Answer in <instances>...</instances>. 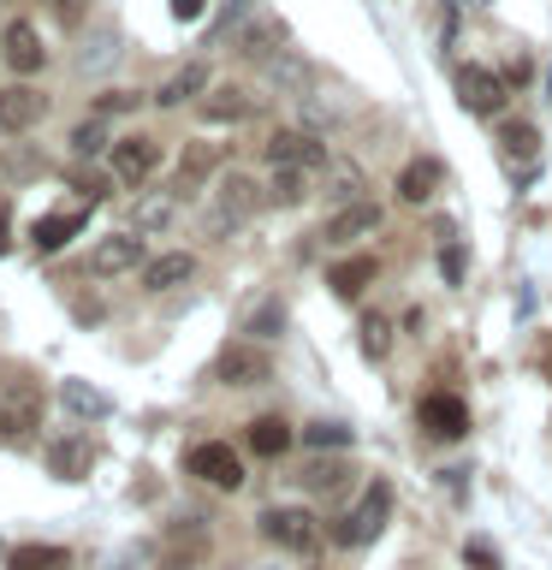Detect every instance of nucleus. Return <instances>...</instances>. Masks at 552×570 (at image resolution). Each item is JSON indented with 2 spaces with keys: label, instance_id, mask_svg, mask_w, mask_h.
<instances>
[{
  "label": "nucleus",
  "instance_id": "nucleus-1",
  "mask_svg": "<svg viewBox=\"0 0 552 570\" xmlns=\"http://www.w3.org/2000/svg\"><path fill=\"white\" fill-rule=\"evenodd\" d=\"M256 208H262V185H256V178H249V173H226L220 185H214L203 232H208V238H226V232H238L244 220H256Z\"/></svg>",
  "mask_w": 552,
  "mask_h": 570
},
{
  "label": "nucleus",
  "instance_id": "nucleus-2",
  "mask_svg": "<svg viewBox=\"0 0 552 570\" xmlns=\"http://www.w3.org/2000/svg\"><path fill=\"white\" fill-rule=\"evenodd\" d=\"M386 523H392V481L374 475L363 488V499H356V505L333 523V541L338 547H368V541H381Z\"/></svg>",
  "mask_w": 552,
  "mask_h": 570
},
{
  "label": "nucleus",
  "instance_id": "nucleus-3",
  "mask_svg": "<svg viewBox=\"0 0 552 570\" xmlns=\"http://www.w3.org/2000/svg\"><path fill=\"white\" fill-rule=\"evenodd\" d=\"M36 422H42V386L24 368H7L0 374V434H30Z\"/></svg>",
  "mask_w": 552,
  "mask_h": 570
},
{
  "label": "nucleus",
  "instance_id": "nucleus-4",
  "mask_svg": "<svg viewBox=\"0 0 552 570\" xmlns=\"http://www.w3.org/2000/svg\"><path fill=\"white\" fill-rule=\"evenodd\" d=\"M185 470H190L196 481H203V488H214V493H238V488H244V458L231 452L226 440H203V445H190Z\"/></svg>",
  "mask_w": 552,
  "mask_h": 570
},
{
  "label": "nucleus",
  "instance_id": "nucleus-5",
  "mask_svg": "<svg viewBox=\"0 0 552 570\" xmlns=\"http://www.w3.org/2000/svg\"><path fill=\"white\" fill-rule=\"evenodd\" d=\"M499 155H505V173L516 190L534 185V173H541V131L529 119H505L499 125Z\"/></svg>",
  "mask_w": 552,
  "mask_h": 570
},
{
  "label": "nucleus",
  "instance_id": "nucleus-6",
  "mask_svg": "<svg viewBox=\"0 0 552 570\" xmlns=\"http://www.w3.org/2000/svg\"><path fill=\"white\" fill-rule=\"evenodd\" d=\"M208 381L214 386H267L274 381V363H267V351H256V338H249V345H226L214 356Z\"/></svg>",
  "mask_w": 552,
  "mask_h": 570
},
{
  "label": "nucleus",
  "instance_id": "nucleus-7",
  "mask_svg": "<svg viewBox=\"0 0 552 570\" xmlns=\"http://www.w3.org/2000/svg\"><path fill=\"white\" fill-rule=\"evenodd\" d=\"M42 119H48V96L30 78H12L7 89H0V131H7V137H24Z\"/></svg>",
  "mask_w": 552,
  "mask_h": 570
},
{
  "label": "nucleus",
  "instance_id": "nucleus-8",
  "mask_svg": "<svg viewBox=\"0 0 552 570\" xmlns=\"http://www.w3.org/2000/svg\"><path fill=\"white\" fill-rule=\"evenodd\" d=\"M416 422L427 440H463L470 434V404L457 399V392H427L416 404Z\"/></svg>",
  "mask_w": 552,
  "mask_h": 570
},
{
  "label": "nucleus",
  "instance_id": "nucleus-9",
  "mask_svg": "<svg viewBox=\"0 0 552 570\" xmlns=\"http://www.w3.org/2000/svg\"><path fill=\"white\" fill-rule=\"evenodd\" d=\"M457 101L470 107V114H499V107H505V78H499V71H487V66H457Z\"/></svg>",
  "mask_w": 552,
  "mask_h": 570
},
{
  "label": "nucleus",
  "instance_id": "nucleus-10",
  "mask_svg": "<svg viewBox=\"0 0 552 570\" xmlns=\"http://www.w3.org/2000/svg\"><path fill=\"white\" fill-rule=\"evenodd\" d=\"M262 529H267V541L285 547V552H315V517L303 505H274L262 517Z\"/></svg>",
  "mask_w": 552,
  "mask_h": 570
},
{
  "label": "nucleus",
  "instance_id": "nucleus-11",
  "mask_svg": "<svg viewBox=\"0 0 552 570\" xmlns=\"http://www.w3.org/2000/svg\"><path fill=\"white\" fill-rule=\"evenodd\" d=\"M155 160H160V142L155 137H119L114 149H107V167H114L119 185H142V178L155 173Z\"/></svg>",
  "mask_w": 552,
  "mask_h": 570
},
{
  "label": "nucleus",
  "instance_id": "nucleus-12",
  "mask_svg": "<svg viewBox=\"0 0 552 570\" xmlns=\"http://www.w3.org/2000/svg\"><path fill=\"white\" fill-rule=\"evenodd\" d=\"M208 89H214V66H208V60H185L167 83L155 89V101H160V107H185V101H203Z\"/></svg>",
  "mask_w": 552,
  "mask_h": 570
},
{
  "label": "nucleus",
  "instance_id": "nucleus-13",
  "mask_svg": "<svg viewBox=\"0 0 552 570\" xmlns=\"http://www.w3.org/2000/svg\"><path fill=\"white\" fill-rule=\"evenodd\" d=\"M267 160L274 167H321L327 160V142H321L315 131H279V137H267Z\"/></svg>",
  "mask_w": 552,
  "mask_h": 570
},
{
  "label": "nucleus",
  "instance_id": "nucleus-14",
  "mask_svg": "<svg viewBox=\"0 0 552 570\" xmlns=\"http://www.w3.org/2000/svg\"><path fill=\"white\" fill-rule=\"evenodd\" d=\"M89 470H96V445L83 434H66V440L48 445V475L53 481H83Z\"/></svg>",
  "mask_w": 552,
  "mask_h": 570
},
{
  "label": "nucleus",
  "instance_id": "nucleus-15",
  "mask_svg": "<svg viewBox=\"0 0 552 570\" xmlns=\"http://www.w3.org/2000/svg\"><path fill=\"white\" fill-rule=\"evenodd\" d=\"M131 267H149L142 262V238H101L89 249V274H101V279H119Z\"/></svg>",
  "mask_w": 552,
  "mask_h": 570
},
{
  "label": "nucleus",
  "instance_id": "nucleus-16",
  "mask_svg": "<svg viewBox=\"0 0 552 570\" xmlns=\"http://www.w3.org/2000/svg\"><path fill=\"white\" fill-rule=\"evenodd\" d=\"M196 107H203V119H208V125H238V119L256 114V96H249L244 83H214Z\"/></svg>",
  "mask_w": 552,
  "mask_h": 570
},
{
  "label": "nucleus",
  "instance_id": "nucleus-17",
  "mask_svg": "<svg viewBox=\"0 0 552 570\" xmlns=\"http://www.w3.org/2000/svg\"><path fill=\"white\" fill-rule=\"evenodd\" d=\"M160 552H167V564H172V570L203 564V559H208V529L196 523V517H185V523H172V529H167V541H160Z\"/></svg>",
  "mask_w": 552,
  "mask_h": 570
},
{
  "label": "nucleus",
  "instance_id": "nucleus-18",
  "mask_svg": "<svg viewBox=\"0 0 552 570\" xmlns=\"http://www.w3.org/2000/svg\"><path fill=\"white\" fill-rule=\"evenodd\" d=\"M83 220H89V203H78V208H53V214H42V220L30 226V238H36V249H66V238H78L83 232Z\"/></svg>",
  "mask_w": 552,
  "mask_h": 570
},
{
  "label": "nucleus",
  "instance_id": "nucleus-19",
  "mask_svg": "<svg viewBox=\"0 0 552 570\" xmlns=\"http://www.w3.org/2000/svg\"><path fill=\"white\" fill-rule=\"evenodd\" d=\"M7 66L18 71V78H36V71L48 66V48H42V36H36V24H7Z\"/></svg>",
  "mask_w": 552,
  "mask_h": 570
},
{
  "label": "nucleus",
  "instance_id": "nucleus-20",
  "mask_svg": "<svg viewBox=\"0 0 552 570\" xmlns=\"http://www.w3.org/2000/svg\"><path fill=\"white\" fill-rule=\"evenodd\" d=\"M60 404H66L78 422H101V416H114V399H107L101 386L78 381V374H66V381H60Z\"/></svg>",
  "mask_w": 552,
  "mask_h": 570
},
{
  "label": "nucleus",
  "instance_id": "nucleus-21",
  "mask_svg": "<svg viewBox=\"0 0 552 570\" xmlns=\"http://www.w3.org/2000/svg\"><path fill=\"white\" fill-rule=\"evenodd\" d=\"M374 226H381V208H374V203H351V208L333 214L321 238H327V244H356V238H368Z\"/></svg>",
  "mask_w": 552,
  "mask_h": 570
},
{
  "label": "nucleus",
  "instance_id": "nucleus-22",
  "mask_svg": "<svg viewBox=\"0 0 552 570\" xmlns=\"http://www.w3.org/2000/svg\"><path fill=\"white\" fill-rule=\"evenodd\" d=\"M440 185H445V167H440L434 155L410 160V167L398 173V196H404V203H427V196H434Z\"/></svg>",
  "mask_w": 552,
  "mask_h": 570
},
{
  "label": "nucleus",
  "instance_id": "nucleus-23",
  "mask_svg": "<svg viewBox=\"0 0 552 570\" xmlns=\"http://www.w3.org/2000/svg\"><path fill=\"white\" fill-rule=\"evenodd\" d=\"M190 274H196V256L172 249V256H155L149 267H142V285H149V292H172V285H185Z\"/></svg>",
  "mask_w": 552,
  "mask_h": 570
},
{
  "label": "nucleus",
  "instance_id": "nucleus-24",
  "mask_svg": "<svg viewBox=\"0 0 552 570\" xmlns=\"http://www.w3.org/2000/svg\"><path fill=\"white\" fill-rule=\"evenodd\" d=\"M374 274H381V262H374V256H351V262H338L327 274V285H333V297H363Z\"/></svg>",
  "mask_w": 552,
  "mask_h": 570
},
{
  "label": "nucleus",
  "instance_id": "nucleus-25",
  "mask_svg": "<svg viewBox=\"0 0 552 570\" xmlns=\"http://www.w3.org/2000/svg\"><path fill=\"white\" fill-rule=\"evenodd\" d=\"M249 452L256 458H285L292 452V428H285L279 416H256L249 422Z\"/></svg>",
  "mask_w": 552,
  "mask_h": 570
},
{
  "label": "nucleus",
  "instance_id": "nucleus-26",
  "mask_svg": "<svg viewBox=\"0 0 552 570\" xmlns=\"http://www.w3.org/2000/svg\"><path fill=\"white\" fill-rule=\"evenodd\" d=\"M434 238H440V274H445V285H463V274H470V249L457 244V226L440 220Z\"/></svg>",
  "mask_w": 552,
  "mask_h": 570
},
{
  "label": "nucleus",
  "instance_id": "nucleus-27",
  "mask_svg": "<svg viewBox=\"0 0 552 570\" xmlns=\"http://www.w3.org/2000/svg\"><path fill=\"white\" fill-rule=\"evenodd\" d=\"M7 564L12 570H71V552L66 547H48V541H30V547H12Z\"/></svg>",
  "mask_w": 552,
  "mask_h": 570
},
{
  "label": "nucleus",
  "instance_id": "nucleus-28",
  "mask_svg": "<svg viewBox=\"0 0 552 570\" xmlns=\"http://www.w3.org/2000/svg\"><path fill=\"white\" fill-rule=\"evenodd\" d=\"M356 338H363V356H368V363H386V351H392V315L368 309L363 327H356Z\"/></svg>",
  "mask_w": 552,
  "mask_h": 570
},
{
  "label": "nucleus",
  "instance_id": "nucleus-29",
  "mask_svg": "<svg viewBox=\"0 0 552 570\" xmlns=\"http://www.w3.org/2000/svg\"><path fill=\"white\" fill-rule=\"evenodd\" d=\"M345 475H351V463H345V458H315V463H303V475H297V481H303L309 493H333Z\"/></svg>",
  "mask_w": 552,
  "mask_h": 570
},
{
  "label": "nucleus",
  "instance_id": "nucleus-30",
  "mask_svg": "<svg viewBox=\"0 0 552 570\" xmlns=\"http://www.w3.org/2000/svg\"><path fill=\"white\" fill-rule=\"evenodd\" d=\"M214 167H220V149H214V142H185V160H178V178H185V185H203Z\"/></svg>",
  "mask_w": 552,
  "mask_h": 570
},
{
  "label": "nucleus",
  "instance_id": "nucleus-31",
  "mask_svg": "<svg viewBox=\"0 0 552 570\" xmlns=\"http://www.w3.org/2000/svg\"><path fill=\"white\" fill-rule=\"evenodd\" d=\"M303 196H309V178H303V167H279L274 185H267V203H274V208H292V203H303Z\"/></svg>",
  "mask_w": 552,
  "mask_h": 570
},
{
  "label": "nucleus",
  "instance_id": "nucleus-32",
  "mask_svg": "<svg viewBox=\"0 0 552 570\" xmlns=\"http://www.w3.org/2000/svg\"><path fill=\"white\" fill-rule=\"evenodd\" d=\"M244 333H256V338H279V333H285V303H279V297H262L256 309H249Z\"/></svg>",
  "mask_w": 552,
  "mask_h": 570
},
{
  "label": "nucleus",
  "instance_id": "nucleus-33",
  "mask_svg": "<svg viewBox=\"0 0 552 570\" xmlns=\"http://www.w3.org/2000/svg\"><path fill=\"white\" fill-rule=\"evenodd\" d=\"M356 428L351 422H309L303 428V445H315V452H338V445H351Z\"/></svg>",
  "mask_w": 552,
  "mask_h": 570
},
{
  "label": "nucleus",
  "instance_id": "nucleus-34",
  "mask_svg": "<svg viewBox=\"0 0 552 570\" xmlns=\"http://www.w3.org/2000/svg\"><path fill=\"white\" fill-rule=\"evenodd\" d=\"M101 149H114V142H107V125H101V119H89V125H78V131H71V155H78V160L101 155Z\"/></svg>",
  "mask_w": 552,
  "mask_h": 570
},
{
  "label": "nucleus",
  "instance_id": "nucleus-35",
  "mask_svg": "<svg viewBox=\"0 0 552 570\" xmlns=\"http://www.w3.org/2000/svg\"><path fill=\"white\" fill-rule=\"evenodd\" d=\"M107 53H119V30H114V24L89 36V42H83V53H78V66H89V71H96V66L107 60Z\"/></svg>",
  "mask_w": 552,
  "mask_h": 570
},
{
  "label": "nucleus",
  "instance_id": "nucleus-36",
  "mask_svg": "<svg viewBox=\"0 0 552 570\" xmlns=\"http://www.w3.org/2000/svg\"><path fill=\"white\" fill-rule=\"evenodd\" d=\"M172 220V196H142L137 203V226L142 232H155V226H167Z\"/></svg>",
  "mask_w": 552,
  "mask_h": 570
},
{
  "label": "nucleus",
  "instance_id": "nucleus-37",
  "mask_svg": "<svg viewBox=\"0 0 552 570\" xmlns=\"http://www.w3.org/2000/svg\"><path fill=\"white\" fill-rule=\"evenodd\" d=\"M131 107H142V96H137V89H101V96H96V114H101V119H114V114H131Z\"/></svg>",
  "mask_w": 552,
  "mask_h": 570
},
{
  "label": "nucleus",
  "instance_id": "nucleus-38",
  "mask_svg": "<svg viewBox=\"0 0 552 570\" xmlns=\"http://www.w3.org/2000/svg\"><path fill=\"white\" fill-rule=\"evenodd\" d=\"M356 190H363V178H356V173H338L327 196H338V208H351V203H363V196H356Z\"/></svg>",
  "mask_w": 552,
  "mask_h": 570
},
{
  "label": "nucleus",
  "instance_id": "nucleus-39",
  "mask_svg": "<svg viewBox=\"0 0 552 570\" xmlns=\"http://www.w3.org/2000/svg\"><path fill=\"white\" fill-rule=\"evenodd\" d=\"M463 559H470V570H499V552L487 541H470V547H463Z\"/></svg>",
  "mask_w": 552,
  "mask_h": 570
},
{
  "label": "nucleus",
  "instance_id": "nucleus-40",
  "mask_svg": "<svg viewBox=\"0 0 552 570\" xmlns=\"http://www.w3.org/2000/svg\"><path fill=\"white\" fill-rule=\"evenodd\" d=\"M48 7H53V18H60L66 30H78V24H83V0H48Z\"/></svg>",
  "mask_w": 552,
  "mask_h": 570
},
{
  "label": "nucleus",
  "instance_id": "nucleus-41",
  "mask_svg": "<svg viewBox=\"0 0 552 570\" xmlns=\"http://www.w3.org/2000/svg\"><path fill=\"white\" fill-rule=\"evenodd\" d=\"M203 7H208V0H172V18H185V24H190V18H203Z\"/></svg>",
  "mask_w": 552,
  "mask_h": 570
},
{
  "label": "nucleus",
  "instance_id": "nucleus-42",
  "mask_svg": "<svg viewBox=\"0 0 552 570\" xmlns=\"http://www.w3.org/2000/svg\"><path fill=\"white\" fill-rule=\"evenodd\" d=\"M541 368H546V381H552V345L541 351Z\"/></svg>",
  "mask_w": 552,
  "mask_h": 570
},
{
  "label": "nucleus",
  "instance_id": "nucleus-43",
  "mask_svg": "<svg viewBox=\"0 0 552 570\" xmlns=\"http://www.w3.org/2000/svg\"><path fill=\"white\" fill-rule=\"evenodd\" d=\"M0 60H7V30H0Z\"/></svg>",
  "mask_w": 552,
  "mask_h": 570
},
{
  "label": "nucleus",
  "instance_id": "nucleus-44",
  "mask_svg": "<svg viewBox=\"0 0 552 570\" xmlns=\"http://www.w3.org/2000/svg\"><path fill=\"white\" fill-rule=\"evenodd\" d=\"M463 7H487V0H463Z\"/></svg>",
  "mask_w": 552,
  "mask_h": 570
},
{
  "label": "nucleus",
  "instance_id": "nucleus-45",
  "mask_svg": "<svg viewBox=\"0 0 552 570\" xmlns=\"http://www.w3.org/2000/svg\"><path fill=\"white\" fill-rule=\"evenodd\" d=\"M256 570H274V564H256Z\"/></svg>",
  "mask_w": 552,
  "mask_h": 570
}]
</instances>
